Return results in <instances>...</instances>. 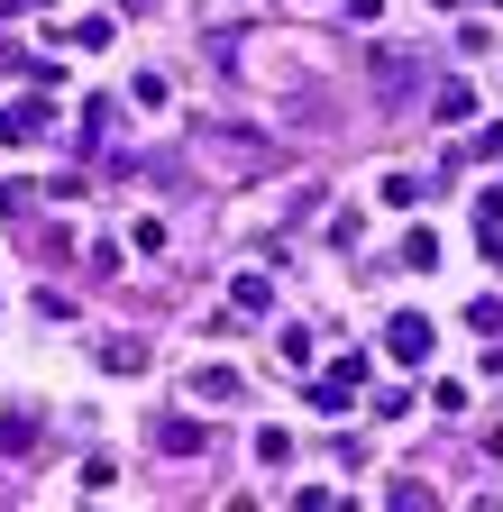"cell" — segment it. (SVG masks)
<instances>
[{"label":"cell","instance_id":"2","mask_svg":"<svg viewBox=\"0 0 503 512\" xmlns=\"http://www.w3.org/2000/svg\"><path fill=\"white\" fill-rule=\"evenodd\" d=\"M430 339H439V330H430V311H394V320H385V357H394V366H421Z\"/></svg>","mask_w":503,"mask_h":512},{"label":"cell","instance_id":"5","mask_svg":"<svg viewBox=\"0 0 503 512\" xmlns=\"http://www.w3.org/2000/svg\"><path fill=\"white\" fill-rule=\"evenodd\" d=\"M37 430H46V421H37L28 403H10V412H0V458H19V448H37Z\"/></svg>","mask_w":503,"mask_h":512},{"label":"cell","instance_id":"11","mask_svg":"<svg viewBox=\"0 0 503 512\" xmlns=\"http://www.w3.org/2000/svg\"><path fill=\"white\" fill-rule=\"evenodd\" d=\"M394 266H412V275H430V266H439V238H430V229H412V238H403V256H394Z\"/></svg>","mask_w":503,"mask_h":512},{"label":"cell","instance_id":"3","mask_svg":"<svg viewBox=\"0 0 503 512\" xmlns=\"http://www.w3.org/2000/svg\"><path fill=\"white\" fill-rule=\"evenodd\" d=\"M156 448H165V458H202V448H211V430H202L193 412H165V421H156Z\"/></svg>","mask_w":503,"mask_h":512},{"label":"cell","instance_id":"10","mask_svg":"<svg viewBox=\"0 0 503 512\" xmlns=\"http://www.w3.org/2000/svg\"><path fill=\"white\" fill-rule=\"evenodd\" d=\"M430 192H439V183H421V174H385V202H394V211H421Z\"/></svg>","mask_w":503,"mask_h":512},{"label":"cell","instance_id":"13","mask_svg":"<svg viewBox=\"0 0 503 512\" xmlns=\"http://www.w3.org/2000/svg\"><path fill=\"white\" fill-rule=\"evenodd\" d=\"M0 10H46V0H0Z\"/></svg>","mask_w":503,"mask_h":512},{"label":"cell","instance_id":"8","mask_svg":"<svg viewBox=\"0 0 503 512\" xmlns=\"http://www.w3.org/2000/svg\"><path fill=\"white\" fill-rule=\"evenodd\" d=\"M193 403H211V412L238 403V375H229V366H202V375H193Z\"/></svg>","mask_w":503,"mask_h":512},{"label":"cell","instance_id":"6","mask_svg":"<svg viewBox=\"0 0 503 512\" xmlns=\"http://www.w3.org/2000/svg\"><path fill=\"white\" fill-rule=\"evenodd\" d=\"M229 302H238L247 320H266V311H275V275H238V284H229Z\"/></svg>","mask_w":503,"mask_h":512},{"label":"cell","instance_id":"7","mask_svg":"<svg viewBox=\"0 0 503 512\" xmlns=\"http://www.w3.org/2000/svg\"><path fill=\"white\" fill-rule=\"evenodd\" d=\"M430 119L467 128V119H476V92H467V83H439V92H430Z\"/></svg>","mask_w":503,"mask_h":512},{"label":"cell","instance_id":"4","mask_svg":"<svg viewBox=\"0 0 503 512\" xmlns=\"http://www.w3.org/2000/svg\"><path fill=\"white\" fill-rule=\"evenodd\" d=\"M46 138V101H10L0 110V147H37Z\"/></svg>","mask_w":503,"mask_h":512},{"label":"cell","instance_id":"14","mask_svg":"<svg viewBox=\"0 0 503 512\" xmlns=\"http://www.w3.org/2000/svg\"><path fill=\"white\" fill-rule=\"evenodd\" d=\"M494 366H503V339H494Z\"/></svg>","mask_w":503,"mask_h":512},{"label":"cell","instance_id":"9","mask_svg":"<svg viewBox=\"0 0 503 512\" xmlns=\"http://www.w3.org/2000/svg\"><path fill=\"white\" fill-rule=\"evenodd\" d=\"M101 366L110 375H147V339H101Z\"/></svg>","mask_w":503,"mask_h":512},{"label":"cell","instance_id":"1","mask_svg":"<svg viewBox=\"0 0 503 512\" xmlns=\"http://www.w3.org/2000/svg\"><path fill=\"white\" fill-rule=\"evenodd\" d=\"M366 348H348V357H330V375H311V403H321V412H348L357 394H366Z\"/></svg>","mask_w":503,"mask_h":512},{"label":"cell","instance_id":"12","mask_svg":"<svg viewBox=\"0 0 503 512\" xmlns=\"http://www.w3.org/2000/svg\"><path fill=\"white\" fill-rule=\"evenodd\" d=\"M275 357L284 366H311V330H275Z\"/></svg>","mask_w":503,"mask_h":512}]
</instances>
